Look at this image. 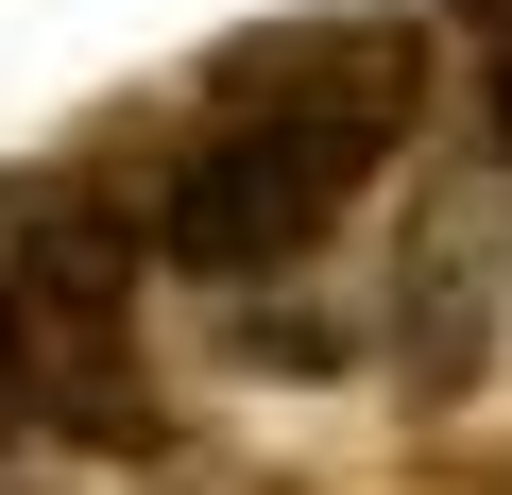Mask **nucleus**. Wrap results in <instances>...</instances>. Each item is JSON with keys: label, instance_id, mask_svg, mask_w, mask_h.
Here are the masks:
<instances>
[{"label": "nucleus", "instance_id": "obj_1", "mask_svg": "<svg viewBox=\"0 0 512 495\" xmlns=\"http://www.w3.org/2000/svg\"><path fill=\"white\" fill-rule=\"evenodd\" d=\"M427 103H444V18H410V0H342V18L239 35L188 86V137H154V274L171 291L308 274L393 188Z\"/></svg>", "mask_w": 512, "mask_h": 495}, {"label": "nucleus", "instance_id": "obj_2", "mask_svg": "<svg viewBox=\"0 0 512 495\" xmlns=\"http://www.w3.org/2000/svg\"><path fill=\"white\" fill-rule=\"evenodd\" d=\"M478 154H495V171H512V18H495V35H478Z\"/></svg>", "mask_w": 512, "mask_h": 495}, {"label": "nucleus", "instance_id": "obj_3", "mask_svg": "<svg viewBox=\"0 0 512 495\" xmlns=\"http://www.w3.org/2000/svg\"><path fill=\"white\" fill-rule=\"evenodd\" d=\"M188 495H308V478H188Z\"/></svg>", "mask_w": 512, "mask_h": 495}]
</instances>
